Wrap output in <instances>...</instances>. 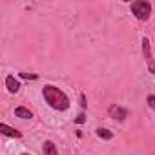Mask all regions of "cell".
Instances as JSON below:
<instances>
[{"label":"cell","instance_id":"obj_3","mask_svg":"<svg viewBox=\"0 0 155 155\" xmlns=\"http://www.w3.org/2000/svg\"><path fill=\"white\" fill-rule=\"evenodd\" d=\"M108 113H110V117H113V119H117V120H124V119L128 117V110H124V108H120V106H117V104L110 106Z\"/></svg>","mask_w":155,"mask_h":155},{"label":"cell","instance_id":"obj_1","mask_svg":"<svg viewBox=\"0 0 155 155\" xmlns=\"http://www.w3.org/2000/svg\"><path fill=\"white\" fill-rule=\"evenodd\" d=\"M42 95H44L46 102H48L53 110L64 111V110H68V108H69V99H68V95H66L62 90L55 88V86H44Z\"/></svg>","mask_w":155,"mask_h":155},{"label":"cell","instance_id":"obj_4","mask_svg":"<svg viewBox=\"0 0 155 155\" xmlns=\"http://www.w3.org/2000/svg\"><path fill=\"white\" fill-rule=\"evenodd\" d=\"M6 86H8V90H9L11 93H17V91L20 90V82L15 79L13 75H8V77H6Z\"/></svg>","mask_w":155,"mask_h":155},{"label":"cell","instance_id":"obj_13","mask_svg":"<svg viewBox=\"0 0 155 155\" xmlns=\"http://www.w3.org/2000/svg\"><path fill=\"white\" fill-rule=\"evenodd\" d=\"M148 69H150V73H155V60H151L148 64Z\"/></svg>","mask_w":155,"mask_h":155},{"label":"cell","instance_id":"obj_7","mask_svg":"<svg viewBox=\"0 0 155 155\" xmlns=\"http://www.w3.org/2000/svg\"><path fill=\"white\" fill-rule=\"evenodd\" d=\"M142 51H144V57H146V60L150 64L153 58H151V49H150V40L148 38H142Z\"/></svg>","mask_w":155,"mask_h":155},{"label":"cell","instance_id":"obj_5","mask_svg":"<svg viewBox=\"0 0 155 155\" xmlns=\"http://www.w3.org/2000/svg\"><path fill=\"white\" fill-rule=\"evenodd\" d=\"M0 131H2L4 135H8V137H17V139H18V137H22V133H20V131H17L15 128L8 126V124H4V122L0 124Z\"/></svg>","mask_w":155,"mask_h":155},{"label":"cell","instance_id":"obj_8","mask_svg":"<svg viewBox=\"0 0 155 155\" xmlns=\"http://www.w3.org/2000/svg\"><path fill=\"white\" fill-rule=\"evenodd\" d=\"M44 155H58L57 153V146L51 140H46L44 142Z\"/></svg>","mask_w":155,"mask_h":155},{"label":"cell","instance_id":"obj_9","mask_svg":"<svg viewBox=\"0 0 155 155\" xmlns=\"http://www.w3.org/2000/svg\"><path fill=\"white\" fill-rule=\"evenodd\" d=\"M97 135H99L101 139H106V140L113 137V133H111L110 130H104V128H99V130H97Z\"/></svg>","mask_w":155,"mask_h":155},{"label":"cell","instance_id":"obj_14","mask_svg":"<svg viewBox=\"0 0 155 155\" xmlns=\"http://www.w3.org/2000/svg\"><path fill=\"white\" fill-rule=\"evenodd\" d=\"M81 104H82V108H86V97L84 95H81Z\"/></svg>","mask_w":155,"mask_h":155},{"label":"cell","instance_id":"obj_6","mask_svg":"<svg viewBox=\"0 0 155 155\" xmlns=\"http://www.w3.org/2000/svg\"><path fill=\"white\" fill-rule=\"evenodd\" d=\"M15 115L20 117V119H31V117H33V113H31L28 108H24V106H18V108L15 110Z\"/></svg>","mask_w":155,"mask_h":155},{"label":"cell","instance_id":"obj_10","mask_svg":"<svg viewBox=\"0 0 155 155\" xmlns=\"http://www.w3.org/2000/svg\"><path fill=\"white\" fill-rule=\"evenodd\" d=\"M148 104H150V108L155 110V95H150V97H148Z\"/></svg>","mask_w":155,"mask_h":155},{"label":"cell","instance_id":"obj_2","mask_svg":"<svg viewBox=\"0 0 155 155\" xmlns=\"http://www.w3.org/2000/svg\"><path fill=\"white\" fill-rule=\"evenodd\" d=\"M131 13L139 18V20H148L150 13H151V4L146 0H137L131 4Z\"/></svg>","mask_w":155,"mask_h":155},{"label":"cell","instance_id":"obj_15","mask_svg":"<svg viewBox=\"0 0 155 155\" xmlns=\"http://www.w3.org/2000/svg\"><path fill=\"white\" fill-rule=\"evenodd\" d=\"M22 155H29V153H22Z\"/></svg>","mask_w":155,"mask_h":155},{"label":"cell","instance_id":"obj_11","mask_svg":"<svg viewBox=\"0 0 155 155\" xmlns=\"http://www.w3.org/2000/svg\"><path fill=\"white\" fill-rule=\"evenodd\" d=\"M22 79H37V75H31V73H20Z\"/></svg>","mask_w":155,"mask_h":155},{"label":"cell","instance_id":"obj_12","mask_svg":"<svg viewBox=\"0 0 155 155\" xmlns=\"http://www.w3.org/2000/svg\"><path fill=\"white\" fill-rule=\"evenodd\" d=\"M75 120H77V122H79V124H82V122L86 120V115H84V113H81V115H79V117H77Z\"/></svg>","mask_w":155,"mask_h":155}]
</instances>
